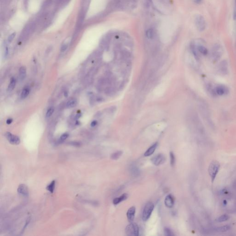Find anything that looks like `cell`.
I'll return each instance as SVG.
<instances>
[{
	"label": "cell",
	"instance_id": "cell-25",
	"mask_svg": "<svg viewBox=\"0 0 236 236\" xmlns=\"http://www.w3.org/2000/svg\"><path fill=\"white\" fill-rule=\"evenodd\" d=\"M30 90L28 88H25L23 90L22 92L21 95V98L22 99H25L27 97V96L29 95Z\"/></svg>",
	"mask_w": 236,
	"mask_h": 236
},
{
	"label": "cell",
	"instance_id": "cell-3",
	"mask_svg": "<svg viewBox=\"0 0 236 236\" xmlns=\"http://www.w3.org/2000/svg\"><path fill=\"white\" fill-rule=\"evenodd\" d=\"M125 232L128 236H138L139 229L138 225L136 223L131 222L126 227Z\"/></svg>",
	"mask_w": 236,
	"mask_h": 236
},
{
	"label": "cell",
	"instance_id": "cell-4",
	"mask_svg": "<svg viewBox=\"0 0 236 236\" xmlns=\"http://www.w3.org/2000/svg\"><path fill=\"white\" fill-rule=\"evenodd\" d=\"M154 204L152 202H148L145 206L143 210L142 219L143 221H147L149 218L153 211Z\"/></svg>",
	"mask_w": 236,
	"mask_h": 236
},
{
	"label": "cell",
	"instance_id": "cell-9",
	"mask_svg": "<svg viewBox=\"0 0 236 236\" xmlns=\"http://www.w3.org/2000/svg\"><path fill=\"white\" fill-rule=\"evenodd\" d=\"M215 92L218 95L224 96L227 94L229 92V89L227 87L223 85H219L215 88Z\"/></svg>",
	"mask_w": 236,
	"mask_h": 236
},
{
	"label": "cell",
	"instance_id": "cell-30",
	"mask_svg": "<svg viewBox=\"0 0 236 236\" xmlns=\"http://www.w3.org/2000/svg\"><path fill=\"white\" fill-rule=\"evenodd\" d=\"M59 3L61 4V5L63 6H66V5L69 3L70 0H58Z\"/></svg>",
	"mask_w": 236,
	"mask_h": 236
},
{
	"label": "cell",
	"instance_id": "cell-29",
	"mask_svg": "<svg viewBox=\"0 0 236 236\" xmlns=\"http://www.w3.org/2000/svg\"><path fill=\"white\" fill-rule=\"evenodd\" d=\"M53 112H54V108L53 107H51L49 108V110L47 111L46 116L47 117H50L52 115V114H53Z\"/></svg>",
	"mask_w": 236,
	"mask_h": 236
},
{
	"label": "cell",
	"instance_id": "cell-20",
	"mask_svg": "<svg viewBox=\"0 0 236 236\" xmlns=\"http://www.w3.org/2000/svg\"><path fill=\"white\" fill-rule=\"evenodd\" d=\"M196 48L198 51L199 52L203 54V55H206L207 54L208 52L207 49L204 46L200 45L197 46V47H196Z\"/></svg>",
	"mask_w": 236,
	"mask_h": 236
},
{
	"label": "cell",
	"instance_id": "cell-10",
	"mask_svg": "<svg viewBox=\"0 0 236 236\" xmlns=\"http://www.w3.org/2000/svg\"><path fill=\"white\" fill-rule=\"evenodd\" d=\"M18 192L19 194L23 196L27 197L29 195V190L26 185L24 184H21L18 187Z\"/></svg>",
	"mask_w": 236,
	"mask_h": 236
},
{
	"label": "cell",
	"instance_id": "cell-28",
	"mask_svg": "<svg viewBox=\"0 0 236 236\" xmlns=\"http://www.w3.org/2000/svg\"><path fill=\"white\" fill-rule=\"evenodd\" d=\"M170 164L171 165L173 166L175 164V158L174 155V153L171 152L170 153Z\"/></svg>",
	"mask_w": 236,
	"mask_h": 236
},
{
	"label": "cell",
	"instance_id": "cell-31",
	"mask_svg": "<svg viewBox=\"0 0 236 236\" xmlns=\"http://www.w3.org/2000/svg\"><path fill=\"white\" fill-rule=\"evenodd\" d=\"M15 33H13L11 34V35L9 36L8 38V42H12L13 41V40L14 38V37H15Z\"/></svg>",
	"mask_w": 236,
	"mask_h": 236
},
{
	"label": "cell",
	"instance_id": "cell-23",
	"mask_svg": "<svg viewBox=\"0 0 236 236\" xmlns=\"http://www.w3.org/2000/svg\"><path fill=\"white\" fill-rule=\"evenodd\" d=\"M230 229V226L229 225H225L217 228L216 229V231L219 232H225L228 231Z\"/></svg>",
	"mask_w": 236,
	"mask_h": 236
},
{
	"label": "cell",
	"instance_id": "cell-24",
	"mask_svg": "<svg viewBox=\"0 0 236 236\" xmlns=\"http://www.w3.org/2000/svg\"><path fill=\"white\" fill-rule=\"evenodd\" d=\"M229 219V216L226 214H224L221 216L219 217L217 219V221L219 222H222L227 221Z\"/></svg>",
	"mask_w": 236,
	"mask_h": 236
},
{
	"label": "cell",
	"instance_id": "cell-7",
	"mask_svg": "<svg viewBox=\"0 0 236 236\" xmlns=\"http://www.w3.org/2000/svg\"><path fill=\"white\" fill-rule=\"evenodd\" d=\"M166 160L165 156L162 154H158L152 158L151 161L154 165L159 166L165 162Z\"/></svg>",
	"mask_w": 236,
	"mask_h": 236
},
{
	"label": "cell",
	"instance_id": "cell-15",
	"mask_svg": "<svg viewBox=\"0 0 236 236\" xmlns=\"http://www.w3.org/2000/svg\"><path fill=\"white\" fill-rule=\"evenodd\" d=\"M128 195L127 193L122 194L120 197L114 198L113 200V204L114 205H117L123 201H125L128 198Z\"/></svg>",
	"mask_w": 236,
	"mask_h": 236
},
{
	"label": "cell",
	"instance_id": "cell-36",
	"mask_svg": "<svg viewBox=\"0 0 236 236\" xmlns=\"http://www.w3.org/2000/svg\"><path fill=\"white\" fill-rule=\"evenodd\" d=\"M8 47H6L5 48V56L6 57L8 56Z\"/></svg>",
	"mask_w": 236,
	"mask_h": 236
},
{
	"label": "cell",
	"instance_id": "cell-26",
	"mask_svg": "<svg viewBox=\"0 0 236 236\" xmlns=\"http://www.w3.org/2000/svg\"><path fill=\"white\" fill-rule=\"evenodd\" d=\"M55 181L53 180L47 186V189L49 192H50L51 193H53L55 189Z\"/></svg>",
	"mask_w": 236,
	"mask_h": 236
},
{
	"label": "cell",
	"instance_id": "cell-5",
	"mask_svg": "<svg viewBox=\"0 0 236 236\" xmlns=\"http://www.w3.org/2000/svg\"><path fill=\"white\" fill-rule=\"evenodd\" d=\"M195 22L197 28L199 31H203L205 30L206 22L203 16L201 15L196 16L195 19Z\"/></svg>",
	"mask_w": 236,
	"mask_h": 236
},
{
	"label": "cell",
	"instance_id": "cell-34",
	"mask_svg": "<svg viewBox=\"0 0 236 236\" xmlns=\"http://www.w3.org/2000/svg\"><path fill=\"white\" fill-rule=\"evenodd\" d=\"M67 48V45L66 44L63 45L61 47L60 49V51L61 52H64L66 50V49Z\"/></svg>",
	"mask_w": 236,
	"mask_h": 236
},
{
	"label": "cell",
	"instance_id": "cell-2",
	"mask_svg": "<svg viewBox=\"0 0 236 236\" xmlns=\"http://www.w3.org/2000/svg\"><path fill=\"white\" fill-rule=\"evenodd\" d=\"M36 23L35 22L30 23L25 25L23 30L22 33L20 36L21 40H25L27 38L30 34L31 33L35 30L36 28Z\"/></svg>",
	"mask_w": 236,
	"mask_h": 236
},
{
	"label": "cell",
	"instance_id": "cell-32",
	"mask_svg": "<svg viewBox=\"0 0 236 236\" xmlns=\"http://www.w3.org/2000/svg\"><path fill=\"white\" fill-rule=\"evenodd\" d=\"M69 136V135L67 133H64L63 134V135H62L61 137H60V139L61 141H64L67 139Z\"/></svg>",
	"mask_w": 236,
	"mask_h": 236
},
{
	"label": "cell",
	"instance_id": "cell-21",
	"mask_svg": "<svg viewBox=\"0 0 236 236\" xmlns=\"http://www.w3.org/2000/svg\"><path fill=\"white\" fill-rule=\"evenodd\" d=\"M16 83V81L15 78H12L10 81V82L9 84V86H8V90L10 91L13 90L14 88L15 87Z\"/></svg>",
	"mask_w": 236,
	"mask_h": 236
},
{
	"label": "cell",
	"instance_id": "cell-13",
	"mask_svg": "<svg viewBox=\"0 0 236 236\" xmlns=\"http://www.w3.org/2000/svg\"><path fill=\"white\" fill-rule=\"evenodd\" d=\"M146 36L147 38L149 39H153L156 37L157 32L156 30L154 28H149L146 31Z\"/></svg>",
	"mask_w": 236,
	"mask_h": 236
},
{
	"label": "cell",
	"instance_id": "cell-11",
	"mask_svg": "<svg viewBox=\"0 0 236 236\" xmlns=\"http://www.w3.org/2000/svg\"><path fill=\"white\" fill-rule=\"evenodd\" d=\"M136 213V208L135 207H131L128 210L126 213L128 220L130 222H132L134 220L135 214Z\"/></svg>",
	"mask_w": 236,
	"mask_h": 236
},
{
	"label": "cell",
	"instance_id": "cell-38",
	"mask_svg": "<svg viewBox=\"0 0 236 236\" xmlns=\"http://www.w3.org/2000/svg\"><path fill=\"white\" fill-rule=\"evenodd\" d=\"M203 1V0H194V2L196 4H200V3L202 2Z\"/></svg>",
	"mask_w": 236,
	"mask_h": 236
},
{
	"label": "cell",
	"instance_id": "cell-33",
	"mask_svg": "<svg viewBox=\"0 0 236 236\" xmlns=\"http://www.w3.org/2000/svg\"><path fill=\"white\" fill-rule=\"evenodd\" d=\"M233 19H234V20H236V0H235L234 12H233Z\"/></svg>",
	"mask_w": 236,
	"mask_h": 236
},
{
	"label": "cell",
	"instance_id": "cell-35",
	"mask_svg": "<svg viewBox=\"0 0 236 236\" xmlns=\"http://www.w3.org/2000/svg\"><path fill=\"white\" fill-rule=\"evenodd\" d=\"M97 122L96 120H94L92 123H91V126L92 127H95L96 125H97Z\"/></svg>",
	"mask_w": 236,
	"mask_h": 236
},
{
	"label": "cell",
	"instance_id": "cell-14",
	"mask_svg": "<svg viewBox=\"0 0 236 236\" xmlns=\"http://www.w3.org/2000/svg\"><path fill=\"white\" fill-rule=\"evenodd\" d=\"M158 145V143H154V144L152 145L151 147H149L148 149H147V151L145 152V156H149L152 155V154L154 153L155 151L156 150V148L157 147Z\"/></svg>",
	"mask_w": 236,
	"mask_h": 236
},
{
	"label": "cell",
	"instance_id": "cell-17",
	"mask_svg": "<svg viewBox=\"0 0 236 236\" xmlns=\"http://www.w3.org/2000/svg\"><path fill=\"white\" fill-rule=\"evenodd\" d=\"M220 70L222 74H225L226 73H227L228 71V66L227 63L225 61H223L221 63L220 67Z\"/></svg>",
	"mask_w": 236,
	"mask_h": 236
},
{
	"label": "cell",
	"instance_id": "cell-12",
	"mask_svg": "<svg viewBox=\"0 0 236 236\" xmlns=\"http://www.w3.org/2000/svg\"><path fill=\"white\" fill-rule=\"evenodd\" d=\"M165 204L166 207L169 208H171L173 207L174 203V199L173 196L169 194L166 197L165 199Z\"/></svg>",
	"mask_w": 236,
	"mask_h": 236
},
{
	"label": "cell",
	"instance_id": "cell-8",
	"mask_svg": "<svg viewBox=\"0 0 236 236\" xmlns=\"http://www.w3.org/2000/svg\"><path fill=\"white\" fill-rule=\"evenodd\" d=\"M6 137L9 143L12 144L18 145L20 143V139L19 137L12 134L10 132H7L6 134Z\"/></svg>",
	"mask_w": 236,
	"mask_h": 236
},
{
	"label": "cell",
	"instance_id": "cell-22",
	"mask_svg": "<svg viewBox=\"0 0 236 236\" xmlns=\"http://www.w3.org/2000/svg\"><path fill=\"white\" fill-rule=\"evenodd\" d=\"M122 154V151H118L112 154L111 156V158H112V159H113V160H117L120 157V156H121Z\"/></svg>",
	"mask_w": 236,
	"mask_h": 236
},
{
	"label": "cell",
	"instance_id": "cell-19",
	"mask_svg": "<svg viewBox=\"0 0 236 236\" xmlns=\"http://www.w3.org/2000/svg\"><path fill=\"white\" fill-rule=\"evenodd\" d=\"M77 104V100L76 99H71L68 101L66 104V107L67 108H71L76 106Z\"/></svg>",
	"mask_w": 236,
	"mask_h": 236
},
{
	"label": "cell",
	"instance_id": "cell-39",
	"mask_svg": "<svg viewBox=\"0 0 236 236\" xmlns=\"http://www.w3.org/2000/svg\"><path fill=\"white\" fill-rule=\"evenodd\" d=\"M64 96H65V97H67V96H68V93H67V92H65V93H64Z\"/></svg>",
	"mask_w": 236,
	"mask_h": 236
},
{
	"label": "cell",
	"instance_id": "cell-1",
	"mask_svg": "<svg viewBox=\"0 0 236 236\" xmlns=\"http://www.w3.org/2000/svg\"><path fill=\"white\" fill-rule=\"evenodd\" d=\"M220 168V164L218 161L213 160L210 164L208 167V174L211 178L212 182H213L216 178Z\"/></svg>",
	"mask_w": 236,
	"mask_h": 236
},
{
	"label": "cell",
	"instance_id": "cell-37",
	"mask_svg": "<svg viewBox=\"0 0 236 236\" xmlns=\"http://www.w3.org/2000/svg\"><path fill=\"white\" fill-rule=\"evenodd\" d=\"M12 121H13V120H12V119H7V120L6 123H7V124L9 125V124H11Z\"/></svg>",
	"mask_w": 236,
	"mask_h": 236
},
{
	"label": "cell",
	"instance_id": "cell-6",
	"mask_svg": "<svg viewBox=\"0 0 236 236\" xmlns=\"http://www.w3.org/2000/svg\"><path fill=\"white\" fill-rule=\"evenodd\" d=\"M222 54V49L220 45H216L214 46L212 52V57L214 61L218 60Z\"/></svg>",
	"mask_w": 236,
	"mask_h": 236
},
{
	"label": "cell",
	"instance_id": "cell-18",
	"mask_svg": "<svg viewBox=\"0 0 236 236\" xmlns=\"http://www.w3.org/2000/svg\"><path fill=\"white\" fill-rule=\"evenodd\" d=\"M26 75V69L25 67H21L19 70V76L21 80H23Z\"/></svg>",
	"mask_w": 236,
	"mask_h": 236
},
{
	"label": "cell",
	"instance_id": "cell-16",
	"mask_svg": "<svg viewBox=\"0 0 236 236\" xmlns=\"http://www.w3.org/2000/svg\"><path fill=\"white\" fill-rule=\"evenodd\" d=\"M91 0H83L81 11L86 13L89 8Z\"/></svg>",
	"mask_w": 236,
	"mask_h": 236
},
{
	"label": "cell",
	"instance_id": "cell-27",
	"mask_svg": "<svg viewBox=\"0 0 236 236\" xmlns=\"http://www.w3.org/2000/svg\"><path fill=\"white\" fill-rule=\"evenodd\" d=\"M164 233L165 236H174V233L168 227H165L164 228Z\"/></svg>",
	"mask_w": 236,
	"mask_h": 236
}]
</instances>
